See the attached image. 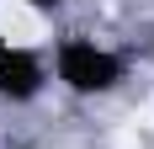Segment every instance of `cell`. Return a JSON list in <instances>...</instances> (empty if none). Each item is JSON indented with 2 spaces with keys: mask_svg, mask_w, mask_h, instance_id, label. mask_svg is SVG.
Masks as SVG:
<instances>
[{
  "mask_svg": "<svg viewBox=\"0 0 154 149\" xmlns=\"http://www.w3.org/2000/svg\"><path fill=\"white\" fill-rule=\"evenodd\" d=\"M48 85H53V74H48V59H43V53L27 48V43L0 37V101L32 106Z\"/></svg>",
  "mask_w": 154,
  "mask_h": 149,
  "instance_id": "cell-2",
  "label": "cell"
},
{
  "mask_svg": "<svg viewBox=\"0 0 154 149\" xmlns=\"http://www.w3.org/2000/svg\"><path fill=\"white\" fill-rule=\"evenodd\" d=\"M16 5H27V11H37V16H53V11H64V0H16Z\"/></svg>",
  "mask_w": 154,
  "mask_h": 149,
  "instance_id": "cell-3",
  "label": "cell"
},
{
  "mask_svg": "<svg viewBox=\"0 0 154 149\" xmlns=\"http://www.w3.org/2000/svg\"><path fill=\"white\" fill-rule=\"evenodd\" d=\"M48 74H53L59 90H69V96H80V101H101V96H117V90L128 85V59L117 53V48L85 37V32H69V37L53 43Z\"/></svg>",
  "mask_w": 154,
  "mask_h": 149,
  "instance_id": "cell-1",
  "label": "cell"
}]
</instances>
